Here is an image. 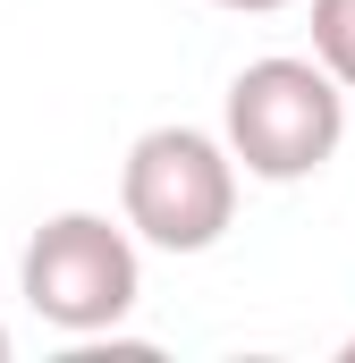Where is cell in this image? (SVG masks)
Returning <instances> with one entry per match:
<instances>
[{"instance_id": "1", "label": "cell", "mask_w": 355, "mask_h": 363, "mask_svg": "<svg viewBox=\"0 0 355 363\" xmlns=\"http://www.w3.org/2000/svg\"><path fill=\"white\" fill-rule=\"evenodd\" d=\"M347 144V85L322 60H254L229 77V152L263 186L330 169Z\"/></svg>"}, {"instance_id": "2", "label": "cell", "mask_w": 355, "mask_h": 363, "mask_svg": "<svg viewBox=\"0 0 355 363\" xmlns=\"http://www.w3.org/2000/svg\"><path fill=\"white\" fill-rule=\"evenodd\" d=\"M119 211L161 254H212L237 220V152L203 127H144L119 169Z\"/></svg>"}, {"instance_id": "3", "label": "cell", "mask_w": 355, "mask_h": 363, "mask_svg": "<svg viewBox=\"0 0 355 363\" xmlns=\"http://www.w3.org/2000/svg\"><path fill=\"white\" fill-rule=\"evenodd\" d=\"M17 296L68 330V338H102L136 313L144 296V262H136V237L110 228L102 211H51L34 237H26V262H17Z\"/></svg>"}, {"instance_id": "4", "label": "cell", "mask_w": 355, "mask_h": 363, "mask_svg": "<svg viewBox=\"0 0 355 363\" xmlns=\"http://www.w3.org/2000/svg\"><path fill=\"white\" fill-rule=\"evenodd\" d=\"M313 60L355 93V0H313Z\"/></svg>"}, {"instance_id": "5", "label": "cell", "mask_w": 355, "mask_h": 363, "mask_svg": "<svg viewBox=\"0 0 355 363\" xmlns=\"http://www.w3.org/2000/svg\"><path fill=\"white\" fill-rule=\"evenodd\" d=\"M212 9H246V17H263V9H288V0H212Z\"/></svg>"}, {"instance_id": "6", "label": "cell", "mask_w": 355, "mask_h": 363, "mask_svg": "<svg viewBox=\"0 0 355 363\" xmlns=\"http://www.w3.org/2000/svg\"><path fill=\"white\" fill-rule=\"evenodd\" d=\"M0 363H9V330H0Z\"/></svg>"}]
</instances>
